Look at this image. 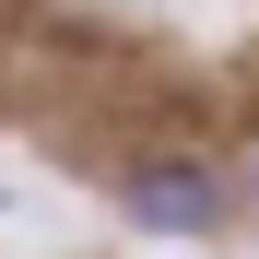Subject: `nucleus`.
<instances>
[{
    "label": "nucleus",
    "instance_id": "f257e3e1",
    "mask_svg": "<svg viewBox=\"0 0 259 259\" xmlns=\"http://www.w3.org/2000/svg\"><path fill=\"white\" fill-rule=\"evenodd\" d=\"M130 224L142 236H212L224 224V177H212V165H130Z\"/></svg>",
    "mask_w": 259,
    "mask_h": 259
}]
</instances>
